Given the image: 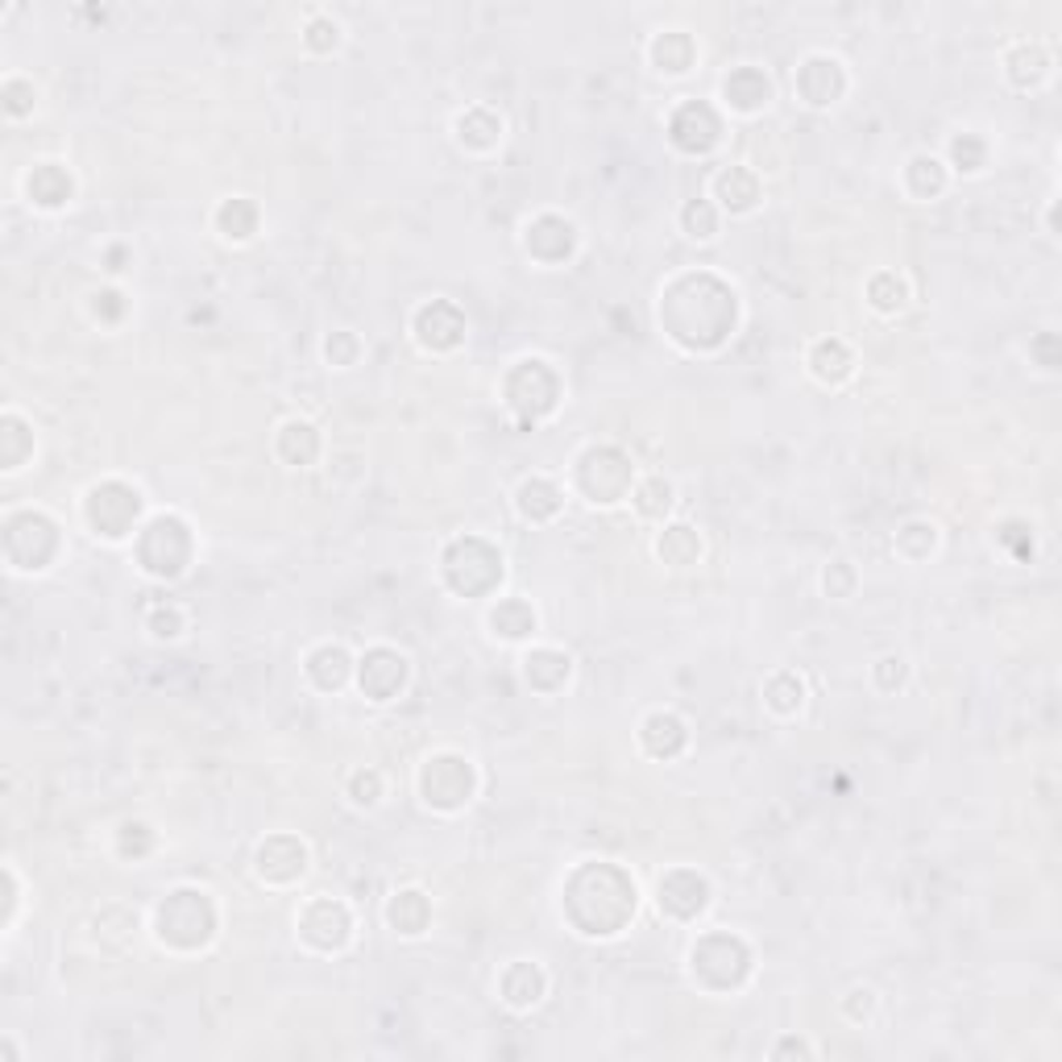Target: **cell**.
Listing matches in <instances>:
<instances>
[{
	"instance_id": "30bf717a",
	"label": "cell",
	"mask_w": 1062,
	"mask_h": 1062,
	"mask_svg": "<svg viewBox=\"0 0 1062 1062\" xmlns=\"http://www.w3.org/2000/svg\"><path fill=\"white\" fill-rule=\"evenodd\" d=\"M681 224H685V233H689L694 241L718 237V212H714L710 200H694V204H685Z\"/></svg>"
},
{
	"instance_id": "3957f363",
	"label": "cell",
	"mask_w": 1062,
	"mask_h": 1062,
	"mask_svg": "<svg viewBox=\"0 0 1062 1062\" xmlns=\"http://www.w3.org/2000/svg\"><path fill=\"white\" fill-rule=\"evenodd\" d=\"M1009 80L1017 83V88H1042V83L1050 80V71H1054V63H1050V54L1038 42H1030V47H1017L1009 50Z\"/></svg>"
},
{
	"instance_id": "7c38bea8",
	"label": "cell",
	"mask_w": 1062,
	"mask_h": 1062,
	"mask_svg": "<svg viewBox=\"0 0 1062 1062\" xmlns=\"http://www.w3.org/2000/svg\"><path fill=\"white\" fill-rule=\"evenodd\" d=\"M378 797H382L378 772H357V777H353V801H357V806H378Z\"/></svg>"
},
{
	"instance_id": "4fadbf2b",
	"label": "cell",
	"mask_w": 1062,
	"mask_h": 1062,
	"mask_svg": "<svg viewBox=\"0 0 1062 1062\" xmlns=\"http://www.w3.org/2000/svg\"><path fill=\"white\" fill-rule=\"evenodd\" d=\"M785 1054H813V1050H809L806 1042H793V1038H789V1042H780V1046L772 1050V1059H785Z\"/></svg>"
},
{
	"instance_id": "52a82bcc",
	"label": "cell",
	"mask_w": 1062,
	"mask_h": 1062,
	"mask_svg": "<svg viewBox=\"0 0 1062 1062\" xmlns=\"http://www.w3.org/2000/svg\"><path fill=\"white\" fill-rule=\"evenodd\" d=\"M656 556L668 560L672 569H689V565H698L701 556V536L694 527H665L660 539H656Z\"/></svg>"
},
{
	"instance_id": "5b68a950",
	"label": "cell",
	"mask_w": 1062,
	"mask_h": 1062,
	"mask_svg": "<svg viewBox=\"0 0 1062 1062\" xmlns=\"http://www.w3.org/2000/svg\"><path fill=\"white\" fill-rule=\"evenodd\" d=\"M320 913H333V938H324V942H320V951H341V947L350 942V930H353L345 904H336V909H333V901H312V904H307V909H303V918H300L303 938L316 934V918H320ZM320 930H328V921H324Z\"/></svg>"
},
{
	"instance_id": "8992f818",
	"label": "cell",
	"mask_w": 1062,
	"mask_h": 1062,
	"mask_svg": "<svg viewBox=\"0 0 1062 1062\" xmlns=\"http://www.w3.org/2000/svg\"><path fill=\"white\" fill-rule=\"evenodd\" d=\"M519 515L524 519H532V524H548L556 510H560V490H556L548 477H532V482H524L519 486Z\"/></svg>"
},
{
	"instance_id": "9c48e42d",
	"label": "cell",
	"mask_w": 1062,
	"mask_h": 1062,
	"mask_svg": "<svg viewBox=\"0 0 1062 1062\" xmlns=\"http://www.w3.org/2000/svg\"><path fill=\"white\" fill-rule=\"evenodd\" d=\"M851 353H847V345L842 341H818L813 345V353H809V370H813V378L822 382H842L847 374H851Z\"/></svg>"
},
{
	"instance_id": "ba28073f",
	"label": "cell",
	"mask_w": 1062,
	"mask_h": 1062,
	"mask_svg": "<svg viewBox=\"0 0 1062 1062\" xmlns=\"http://www.w3.org/2000/svg\"><path fill=\"white\" fill-rule=\"evenodd\" d=\"M631 507L639 519H648V524H660L668 510H672V486H668L665 477H644L639 486H635L631 494Z\"/></svg>"
},
{
	"instance_id": "8fae6325",
	"label": "cell",
	"mask_w": 1062,
	"mask_h": 1062,
	"mask_svg": "<svg viewBox=\"0 0 1062 1062\" xmlns=\"http://www.w3.org/2000/svg\"><path fill=\"white\" fill-rule=\"evenodd\" d=\"M801 701H806V685L797 681L793 672H780V681L772 677V685H768V706L777 714H793L801 710Z\"/></svg>"
},
{
	"instance_id": "277c9868",
	"label": "cell",
	"mask_w": 1062,
	"mask_h": 1062,
	"mask_svg": "<svg viewBox=\"0 0 1062 1062\" xmlns=\"http://www.w3.org/2000/svg\"><path fill=\"white\" fill-rule=\"evenodd\" d=\"M714 195L722 200V208L730 212H751L760 204V183L747 175L744 166H730L722 175H714Z\"/></svg>"
},
{
	"instance_id": "7a4b0ae2",
	"label": "cell",
	"mask_w": 1062,
	"mask_h": 1062,
	"mask_svg": "<svg viewBox=\"0 0 1062 1062\" xmlns=\"http://www.w3.org/2000/svg\"><path fill=\"white\" fill-rule=\"evenodd\" d=\"M428 918H432V904L419 888H403V892H395L391 904H386V921L407 938L424 934V930H428Z\"/></svg>"
},
{
	"instance_id": "6da1fadb",
	"label": "cell",
	"mask_w": 1062,
	"mask_h": 1062,
	"mask_svg": "<svg viewBox=\"0 0 1062 1062\" xmlns=\"http://www.w3.org/2000/svg\"><path fill=\"white\" fill-rule=\"evenodd\" d=\"M503 1000H507L510 1009H536L539 1000H544V988H548V980H544V971L536 968V963H510L507 971H503Z\"/></svg>"
}]
</instances>
